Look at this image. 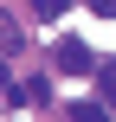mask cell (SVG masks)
<instances>
[{
  "mask_svg": "<svg viewBox=\"0 0 116 122\" xmlns=\"http://www.w3.org/2000/svg\"><path fill=\"white\" fill-rule=\"evenodd\" d=\"M0 90H6V97H13V77H6V58H0Z\"/></svg>",
  "mask_w": 116,
  "mask_h": 122,
  "instance_id": "cell-7",
  "label": "cell"
},
{
  "mask_svg": "<svg viewBox=\"0 0 116 122\" xmlns=\"http://www.w3.org/2000/svg\"><path fill=\"white\" fill-rule=\"evenodd\" d=\"M71 122H110L103 103H71Z\"/></svg>",
  "mask_w": 116,
  "mask_h": 122,
  "instance_id": "cell-4",
  "label": "cell"
},
{
  "mask_svg": "<svg viewBox=\"0 0 116 122\" xmlns=\"http://www.w3.org/2000/svg\"><path fill=\"white\" fill-rule=\"evenodd\" d=\"M52 64H58V71H97V58H90L84 39H58V45H52Z\"/></svg>",
  "mask_w": 116,
  "mask_h": 122,
  "instance_id": "cell-1",
  "label": "cell"
},
{
  "mask_svg": "<svg viewBox=\"0 0 116 122\" xmlns=\"http://www.w3.org/2000/svg\"><path fill=\"white\" fill-rule=\"evenodd\" d=\"M90 13H103V19H116V0H90Z\"/></svg>",
  "mask_w": 116,
  "mask_h": 122,
  "instance_id": "cell-6",
  "label": "cell"
},
{
  "mask_svg": "<svg viewBox=\"0 0 116 122\" xmlns=\"http://www.w3.org/2000/svg\"><path fill=\"white\" fill-rule=\"evenodd\" d=\"M32 13H39V19H65V13H71V0H32Z\"/></svg>",
  "mask_w": 116,
  "mask_h": 122,
  "instance_id": "cell-5",
  "label": "cell"
},
{
  "mask_svg": "<svg viewBox=\"0 0 116 122\" xmlns=\"http://www.w3.org/2000/svg\"><path fill=\"white\" fill-rule=\"evenodd\" d=\"M13 97H19V103H45L52 84H45V77H26V84H13Z\"/></svg>",
  "mask_w": 116,
  "mask_h": 122,
  "instance_id": "cell-3",
  "label": "cell"
},
{
  "mask_svg": "<svg viewBox=\"0 0 116 122\" xmlns=\"http://www.w3.org/2000/svg\"><path fill=\"white\" fill-rule=\"evenodd\" d=\"M97 97H103V109H116V58L97 64Z\"/></svg>",
  "mask_w": 116,
  "mask_h": 122,
  "instance_id": "cell-2",
  "label": "cell"
}]
</instances>
